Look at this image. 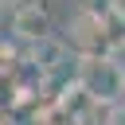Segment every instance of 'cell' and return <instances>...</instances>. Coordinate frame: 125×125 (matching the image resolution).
<instances>
[{
  "label": "cell",
  "instance_id": "6da1fadb",
  "mask_svg": "<svg viewBox=\"0 0 125 125\" xmlns=\"http://www.w3.org/2000/svg\"><path fill=\"white\" fill-rule=\"evenodd\" d=\"M12 31L16 35H23V39H47L51 35V16H47V8L39 4V0H23L16 12H12Z\"/></svg>",
  "mask_w": 125,
  "mask_h": 125
},
{
  "label": "cell",
  "instance_id": "7a4b0ae2",
  "mask_svg": "<svg viewBox=\"0 0 125 125\" xmlns=\"http://www.w3.org/2000/svg\"><path fill=\"white\" fill-rule=\"evenodd\" d=\"M113 16H117V20L125 23V0H113Z\"/></svg>",
  "mask_w": 125,
  "mask_h": 125
},
{
  "label": "cell",
  "instance_id": "3957f363",
  "mask_svg": "<svg viewBox=\"0 0 125 125\" xmlns=\"http://www.w3.org/2000/svg\"><path fill=\"white\" fill-rule=\"evenodd\" d=\"M109 125H125V109H117V113L109 117Z\"/></svg>",
  "mask_w": 125,
  "mask_h": 125
}]
</instances>
